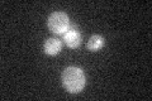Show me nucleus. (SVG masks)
Segmentation results:
<instances>
[{"label":"nucleus","instance_id":"f257e3e1","mask_svg":"<svg viewBox=\"0 0 152 101\" xmlns=\"http://www.w3.org/2000/svg\"><path fill=\"white\" fill-rule=\"evenodd\" d=\"M86 85V77L81 68L70 66L62 72V86L70 94H79Z\"/></svg>","mask_w":152,"mask_h":101},{"label":"nucleus","instance_id":"f03ea898","mask_svg":"<svg viewBox=\"0 0 152 101\" xmlns=\"http://www.w3.org/2000/svg\"><path fill=\"white\" fill-rule=\"evenodd\" d=\"M47 27L48 29L57 36H64L70 29V18L64 12H53L50 14L47 19Z\"/></svg>","mask_w":152,"mask_h":101},{"label":"nucleus","instance_id":"20e7f679","mask_svg":"<svg viewBox=\"0 0 152 101\" xmlns=\"http://www.w3.org/2000/svg\"><path fill=\"white\" fill-rule=\"evenodd\" d=\"M61 49H62V42L58 38H48L45 44H43V51L48 56H56L58 54Z\"/></svg>","mask_w":152,"mask_h":101},{"label":"nucleus","instance_id":"7ed1b4c3","mask_svg":"<svg viewBox=\"0 0 152 101\" xmlns=\"http://www.w3.org/2000/svg\"><path fill=\"white\" fill-rule=\"evenodd\" d=\"M64 42L71 49H76L81 44V34L75 25H71L70 29L64 34Z\"/></svg>","mask_w":152,"mask_h":101},{"label":"nucleus","instance_id":"39448f33","mask_svg":"<svg viewBox=\"0 0 152 101\" xmlns=\"http://www.w3.org/2000/svg\"><path fill=\"white\" fill-rule=\"evenodd\" d=\"M104 43H105V41H104V38L102 36L94 34L88 41V49L90 52H98L99 49H102L104 47Z\"/></svg>","mask_w":152,"mask_h":101}]
</instances>
